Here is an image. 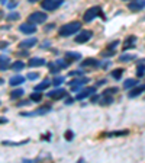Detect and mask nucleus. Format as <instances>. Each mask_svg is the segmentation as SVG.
I'll use <instances>...</instances> for the list:
<instances>
[{
  "label": "nucleus",
  "mask_w": 145,
  "mask_h": 163,
  "mask_svg": "<svg viewBox=\"0 0 145 163\" xmlns=\"http://www.w3.org/2000/svg\"><path fill=\"white\" fill-rule=\"evenodd\" d=\"M25 77L23 76H13L10 79V86H19V85H23Z\"/></svg>",
  "instance_id": "nucleus-19"
},
{
  "label": "nucleus",
  "mask_w": 145,
  "mask_h": 163,
  "mask_svg": "<svg viewBox=\"0 0 145 163\" xmlns=\"http://www.w3.org/2000/svg\"><path fill=\"white\" fill-rule=\"evenodd\" d=\"M99 99H100V96H99V95H94V93L92 95V102H93V104H94V102H97Z\"/></svg>",
  "instance_id": "nucleus-38"
},
{
  "label": "nucleus",
  "mask_w": 145,
  "mask_h": 163,
  "mask_svg": "<svg viewBox=\"0 0 145 163\" xmlns=\"http://www.w3.org/2000/svg\"><path fill=\"white\" fill-rule=\"evenodd\" d=\"M138 70H136V76L138 77H142L145 74V66L144 64H141V63H138Z\"/></svg>",
  "instance_id": "nucleus-29"
},
{
  "label": "nucleus",
  "mask_w": 145,
  "mask_h": 163,
  "mask_svg": "<svg viewBox=\"0 0 145 163\" xmlns=\"http://www.w3.org/2000/svg\"><path fill=\"white\" fill-rule=\"evenodd\" d=\"M72 101H74L72 98H68V99H65V105H71Z\"/></svg>",
  "instance_id": "nucleus-42"
},
{
  "label": "nucleus",
  "mask_w": 145,
  "mask_h": 163,
  "mask_svg": "<svg viewBox=\"0 0 145 163\" xmlns=\"http://www.w3.org/2000/svg\"><path fill=\"white\" fill-rule=\"evenodd\" d=\"M26 77H28L29 80H36V79L39 77V74H38V73H29Z\"/></svg>",
  "instance_id": "nucleus-36"
},
{
  "label": "nucleus",
  "mask_w": 145,
  "mask_h": 163,
  "mask_svg": "<svg viewBox=\"0 0 145 163\" xmlns=\"http://www.w3.org/2000/svg\"><path fill=\"white\" fill-rule=\"evenodd\" d=\"M6 122H7L6 118H0V124H6Z\"/></svg>",
  "instance_id": "nucleus-44"
},
{
  "label": "nucleus",
  "mask_w": 145,
  "mask_h": 163,
  "mask_svg": "<svg viewBox=\"0 0 145 163\" xmlns=\"http://www.w3.org/2000/svg\"><path fill=\"white\" fill-rule=\"evenodd\" d=\"M0 104H2V102H0Z\"/></svg>",
  "instance_id": "nucleus-50"
},
{
  "label": "nucleus",
  "mask_w": 145,
  "mask_h": 163,
  "mask_svg": "<svg viewBox=\"0 0 145 163\" xmlns=\"http://www.w3.org/2000/svg\"><path fill=\"white\" fill-rule=\"evenodd\" d=\"M97 66H99V61H97L96 58H86V60L81 61V66H80V67L86 68V67H97Z\"/></svg>",
  "instance_id": "nucleus-13"
},
{
  "label": "nucleus",
  "mask_w": 145,
  "mask_h": 163,
  "mask_svg": "<svg viewBox=\"0 0 145 163\" xmlns=\"http://www.w3.org/2000/svg\"><path fill=\"white\" fill-rule=\"evenodd\" d=\"M80 58H81V54L80 53H67L65 54V60H67L68 63H70V64H71L72 61H77V60H80Z\"/></svg>",
  "instance_id": "nucleus-18"
},
{
  "label": "nucleus",
  "mask_w": 145,
  "mask_h": 163,
  "mask_svg": "<svg viewBox=\"0 0 145 163\" xmlns=\"http://www.w3.org/2000/svg\"><path fill=\"white\" fill-rule=\"evenodd\" d=\"M49 111H51V105H45V106H41L38 109L32 111V112H25V114H20L23 117H36V115H47Z\"/></svg>",
  "instance_id": "nucleus-5"
},
{
  "label": "nucleus",
  "mask_w": 145,
  "mask_h": 163,
  "mask_svg": "<svg viewBox=\"0 0 145 163\" xmlns=\"http://www.w3.org/2000/svg\"><path fill=\"white\" fill-rule=\"evenodd\" d=\"M19 31L23 32V34H35L36 32V25L35 24H31V22H25L19 26Z\"/></svg>",
  "instance_id": "nucleus-7"
},
{
  "label": "nucleus",
  "mask_w": 145,
  "mask_h": 163,
  "mask_svg": "<svg viewBox=\"0 0 145 163\" xmlns=\"http://www.w3.org/2000/svg\"><path fill=\"white\" fill-rule=\"evenodd\" d=\"M63 3H64V0H42V2H41V7H42L44 10L52 12V10L58 9Z\"/></svg>",
  "instance_id": "nucleus-4"
},
{
  "label": "nucleus",
  "mask_w": 145,
  "mask_h": 163,
  "mask_svg": "<svg viewBox=\"0 0 145 163\" xmlns=\"http://www.w3.org/2000/svg\"><path fill=\"white\" fill-rule=\"evenodd\" d=\"M25 105H29L28 101H20L19 104H18V106H25Z\"/></svg>",
  "instance_id": "nucleus-39"
},
{
  "label": "nucleus",
  "mask_w": 145,
  "mask_h": 163,
  "mask_svg": "<svg viewBox=\"0 0 145 163\" xmlns=\"http://www.w3.org/2000/svg\"><path fill=\"white\" fill-rule=\"evenodd\" d=\"M99 104L100 105H110V104H113V98H112L110 95H103V98H100L99 99Z\"/></svg>",
  "instance_id": "nucleus-22"
},
{
  "label": "nucleus",
  "mask_w": 145,
  "mask_h": 163,
  "mask_svg": "<svg viewBox=\"0 0 145 163\" xmlns=\"http://www.w3.org/2000/svg\"><path fill=\"white\" fill-rule=\"evenodd\" d=\"M42 99V95H41V92L39 90H35L32 95H31V101H35V102H39Z\"/></svg>",
  "instance_id": "nucleus-27"
},
{
  "label": "nucleus",
  "mask_w": 145,
  "mask_h": 163,
  "mask_svg": "<svg viewBox=\"0 0 145 163\" xmlns=\"http://www.w3.org/2000/svg\"><path fill=\"white\" fill-rule=\"evenodd\" d=\"M72 137H74V133L70 131V130H67V131H65V140H67V141H71Z\"/></svg>",
  "instance_id": "nucleus-35"
},
{
  "label": "nucleus",
  "mask_w": 145,
  "mask_h": 163,
  "mask_svg": "<svg viewBox=\"0 0 145 163\" xmlns=\"http://www.w3.org/2000/svg\"><path fill=\"white\" fill-rule=\"evenodd\" d=\"M63 82H64V77H61V76H60V77H55V79H54V80L51 82V83H52L54 86H58V85H61Z\"/></svg>",
  "instance_id": "nucleus-34"
},
{
  "label": "nucleus",
  "mask_w": 145,
  "mask_h": 163,
  "mask_svg": "<svg viewBox=\"0 0 145 163\" xmlns=\"http://www.w3.org/2000/svg\"><path fill=\"white\" fill-rule=\"evenodd\" d=\"M93 93H96V89H94V87H87V89H81V92H80V93H77L76 99H77V101H83V99H86L87 96H92Z\"/></svg>",
  "instance_id": "nucleus-10"
},
{
  "label": "nucleus",
  "mask_w": 145,
  "mask_h": 163,
  "mask_svg": "<svg viewBox=\"0 0 145 163\" xmlns=\"http://www.w3.org/2000/svg\"><path fill=\"white\" fill-rule=\"evenodd\" d=\"M49 85H52V83H51V82L48 80V79H47V80H44L42 83H39V85H36V86H35V90H45V89H48L49 87Z\"/></svg>",
  "instance_id": "nucleus-23"
},
{
  "label": "nucleus",
  "mask_w": 145,
  "mask_h": 163,
  "mask_svg": "<svg viewBox=\"0 0 145 163\" xmlns=\"http://www.w3.org/2000/svg\"><path fill=\"white\" fill-rule=\"evenodd\" d=\"M38 44V39L36 38H28V39H23L20 42V48H32Z\"/></svg>",
  "instance_id": "nucleus-14"
},
{
  "label": "nucleus",
  "mask_w": 145,
  "mask_h": 163,
  "mask_svg": "<svg viewBox=\"0 0 145 163\" xmlns=\"http://www.w3.org/2000/svg\"><path fill=\"white\" fill-rule=\"evenodd\" d=\"M80 74H84V72L81 70V67H80V70H76V72L70 73V76H80Z\"/></svg>",
  "instance_id": "nucleus-37"
},
{
  "label": "nucleus",
  "mask_w": 145,
  "mask_h": 163,
  "mask_svg": "<svg viewBox=\"0 0 145 163\" xmlns=\"http://www.w3.org/2000/svg\"><path fill=\"white\" fill-rule=\"evenodd\" d=\"M123 2H128V0H123Z\"/></svg>",
  "instance_id": "nucleus-49"
},
{
  "label": "nucleus",
  "mask_w": 145,
  "mask_h": 163,
  "mask_svg": "<svg viewBox=\"0 0 145 163\" xmlns=\"http://www.w3.org/2000/svg\"><path fill=\"white\" fill-rule=\"evenodd\" d=\"M6 19L9 20H16V19H19V13H16V12H12V13H9L7 15V18H6Z\"/></svg>",
  "instance_id": "nucleus-32"
},
{
  "label": "nucleus",
  "mask_w": 145,
  "mask_h": 163,
  "mask_svg": "<svg viewBox=\"0 0 145 163\" xmlns=\"http://www.w3.org/2000/svg\"><path fill=\"white\" fill-rule=\"evenodd\" d=\"M0 85H3V79H0Z\"/></svg>",
  "instance_id": "nucleus-48"
},
{
  "label": "nucleus",
  "mask_w": 145,
  "mask_h": 163,
  "mask_svg": "<svg viewBox=\"0 0 145 163\" xmlns=\"http://www.w3.org/2000/svg\"><path fill=\"white\" fill-rule=\"evenodd\" d=\"M105 83H106V80H103V79H102V80L99 82V83H97V85H99V86H102V85H105Z\"/></svg>",
  "instance_id": "nucleus-45"
},
{
  "label": "nucleus",
  "mask_w": 145,
  "mask_h": 163,
  "mask_svg": "<svg viewBox=\"0 0 145 163\" xmlns=\"http://www.w3.org/2000/svg\"><path fill=\"white\" fill-rule=\"evenodd\" d=\"M118 92H119V89H118V87H109V89H106V90H105V93H103V95H110V96H113L115 93H118Z\"/></svg>",
  "instance_id": "nucleus-30"
},
{
  "label": "nucleus",
  "mask_w": 145,
  "mask_h": 163,
  "mask_svg": "<svg viewBox=\"0 0 145 163\" xmlns=\"http://www.w3.org/2000/svg\"><path fill=\"white\" fill-rule=\"evenodd\" d=\"M145 7V0H134L128 5V9L132 10V12H138V10L144 9Z\"/></svg>",
  "instance_id": "nucleus-11"
},
{
  "label": "nucleus",
  "mask_w": 145,
  "mask_h": 163,
  "mask_svg": "<svg viewBox=\"0 0 145 163\" xmlns=\"http://www.w3.org/2000/svg\"><path fill=\"white\" fill-rule=\"evenodd\" d=\"M29 140H25V141H19V143H14V141H3V144L5 146H20V144H25L28 143Z\"/></svg>",
  "instance_id": "nucleus-31"
},
{
  "label": "nucleus",
  "mask_w": 145,
  "mask_h": 163,
  "mask_svg": "<svg viewBox=\"0 0 145 163\" xmlns=\"http://www.w3.org/2000/svg\"><path fill=\"white\" fill-rule=\"evenodd\" d=\"M80 29H81V22L72 20L70 24L63 25V26L60 28V31H58V34H60V37H70V35L77 34Z\"/></svg>",
  "instance_id": "nucleus-1"
},
{
  "label": "nucleus",
  "mask_w": 145,
  "mask_h": 163,
  "mask_svg": "<svg viewBox=\"0 0 145 163\" xmlns=\"http://www.w3.org/2000/svg\"><path fill=\"white\" fill-rule=\"evenodd\" d=\"M65 93L67 92L60 87V89H54L51 92H47V98H49V99H61V98L65 96Z\"/></svg>",
  "instance_id": "nucleus-9"
},
{
  "label": "nucleus",
  "mask_w": 145,
  "mask_h": 163,
  "mask_svg": "<svg viewBox=\"0 0 145 163\" xmlns=\"http://www.w3.org/2000/svg\"><path fill=\"white\" fill-rule=\"evenodd\" d=\"M142 92H145V83H142V85H139V86L132 87L130 92L128 93V96H129V98H136V96H139Z\"/></svg>",
  "instance_id": "nucleus-12"
},
{
  "label": "nucleus",
  "mask_w": 145,
  "mask_h": 163,
  "mask_svg": "<svg viewBox=\"0 0 145 163\" xmlns=\"http://www.w3.org/2000/svg\"><path fill=\"white\" fill-rule=\"evenodd\" d=\"M29 3H35V2H39V0H28Z\"/></svg>",
  "instance_id": "nucleus-47"
},
{
  "label": "nucleus",
  "mask_w": 145,
  "mask_h": 163,
  "mask_svg": "<svg viewBox=\"0 0 145 163\" xmlns=\"http://www.w3.org/2000/svg\"><path fill=\"white\" fill-rule=\"evenodd\" d=\"M99 16H100L102 19H106V16L103 15L100 6H93V7H90V9H87L86 12H84L83 20H84V22H87V24H90V22H93L96 18H99Z\"/></svg>",
  "instance_id": "nucleus-2"
},
{
  "label": "nucleus",
  "mask_w": 145,
  "mask_h": 163,
  "mask_svg": "<svg viewBox=\"0 0 145 163\" xmlns=\"http://www.w3.org/2000/svg\"><path fill=\"white\" fill-rule=\"evenodd\" d=\"M93 37V32L92 31H81L80 34L76 37V42L77 44H84V42H87L89 39Z\"/></svg>",
  "instance_id": "nucleus-8"
},
{
  "label": "nucleus",
  "mask_w": 145,
  "mask_h": 163,
  "mask_svg": "<svg viewBox=\"0 0 145 163\" xmlns=\"http://www.w3.org/2000/svg\"><path fill=\"white\" fill-rule=\"evenodd\" d=\"M119 44H121V41H119V39H116V41H113V42H110V44H109V47H107V50H112V51H115V50H116V47H118Z\"/></svg>",
  "instance_id": "nucleus-33"
},
{
  "label": "nucleus",
  "mask_w": 145,
  "mask_h": 163,
  "mask_svg": "<svg viewBox=\"0 0 145 163\" xmlns=\"http://www.w3.org/2000/svg\"><path fill=\"white\" fill-rule=\"evenodd\" d=\"M89 82H90V79H87V77H80V79H76V80L70 82V86H71V89L74 92H78L86 83H89Z\"/></svg>",
  "instance_id": "nucleus-6"
},
{
  "label": "nucleus",
  "mask_w": 145,
  "mask_h": 163,
  "mask_svg": "<svg viewBox=\"0 0 145 163\" xmlns=\"http://www.w3.org/2000/svg\"><path fill=\"white\" fill-rule=\"evenodd\" d=\"M10 68H12V70H14V72H20V70H23V68H25V63L20 61V60H18V61L12 63Z\"/></svg>",
  "instance_id": "nucleus-21"
},
{
  "label": "nucleus",
  "mask_w": 145,
  "mask_h": 163,
  "mask_svg": "<svg viewBox=\"0 0 145 163\" xmlns=\"http://www.w3.org/2000/svg\"><path fill=\"white\" fill-rule=\"evenodd\" d=\"M29 67H39V66H44L45 64V60L41 57H32L29 60Z\"/></svg>",
  "instance_id": "nucleus-15"
},
{
  "label": "nucleus",
  "mask_w": 145,
  "mask_h": 163,
  "mask_svg": "<svg viewBox=\"0 0 145 163\" xmlns=\"http://www.w3.org/2000/svg\"><path fill=\"white\" fill-rule=\"evenodd\" d=\"M122 74H123V68H116V70L112 72V77L116 79V80H119V79L122 77Z\"/></svg>",
  "instance_id": "nucleus-26"
},
{
  "label": "nucleus",
  "mask_w": 145,
  "mask_h": 163,
  "mask_svg": "<svg viewBox=\"0 0 145 163\" xmlns=\"http://www.w3.org/2000/svg\"><path fill=\"white\" fill-rule=\"evenodd\" d=\"M139 63H141V64H144V66H145V58H142V60H139Z\"/></svg>",
  "instance_id": "nucleus-46"
},
{
  "label": "nucleus",
  "mask_w": 145,
  "mask_h": 163,
  "mask_svg": "<svg viewBox=\"0 0 145 163\" xmlns=\"http://www.w3.org/2000/svg\"><path fill=\"white\" fill-rule=\"evenodd\" d=\"M134 58H135V55H132V54H122L119 57V61H132Z\"/></svg>",
  "instance_id": "nucleus-28"
},
{
  "label": "nucleus",
  "mask_w": 145,
  "mask_h": 163,
  "mask_svg": "<svg viewBox=\"0 0 145 163\" xmlns=\"http://www.w3.org/2000/svg\"><path fill=\"white\" fill-rule=\"evenodd\" d=\"M49 45H51V42H49V41H45V42H42V48H48Z\"/></svg>",
  "instance_id": "nucleus-41"
},
{
  "label": "nucleus",
  "mask_w": 145,
  "mask_h": 163,
  "mask_svg": "<svg viewBox=\"0 0 145 163\" xmlns=\"http://www.w3.org/2000/svg\"><path fill=\"white\" fill-rule=\"evenodd\" d=\"M47 19H48V16H47V13H44V12H34V13H31L28 16V22L35 24V25L45 24Z\"/></svg>",
  "instance_id": "nucleus-3"
},
{
  "label": "nucleus",
  "mask_w": 145,
  "mask_h": 163,
  "mask_svg": "<svg viewBox=\"0 0 145 163\" xmlns=\"http://www.w3.org/2000/svg\"><path fill=\"white\" fill-rule=\"evenodd\" d=\"M16 5H18V2H16V0H14V2H10V3H9V7H10V9H13Z\"/></svg>",
  "instance_id": "nucleus-40"
},
{
  "label": "nucleus",
  "mask_w": 145,
  "mask_h": 163,
  "mask_svg": "<svg viewBox=\"0 0 145 163\" xmlns=\"http://www.w3.org/2000/svg\"><path fill=\"white\" fill-rule=\"evenodd\" d=\"M135 42H136V37L135 35H130L129 38H126L125 41V45H123V50H129V48H134L135 47Z\"/></svg>",
  "instance_id": "nucleus-17"
},
{
  "label": "nucleus",
  "mask_w": 145,
  "mask_h": 163,
  "mask_svg": "<svg viewBox=\"0 0 145 163\" xmlns=\"http://www.w3.org/2000/svg\"><path fill=\"white\" fill-rule=\"evenodd\" d=\"M9 64H10V58L6 57V55H0V70L5 72L9 68Z\"/></svg>",
  "instance_id": "nucleus-16"
},
{
  "label": "nucleus",
  "mask_w": 145,
  "mask_h": 163,
  "mask_svg": "<svg viewBox=\"0 0 145 163\" xmlns=\"http://www.w3.org/2000/svg\"><path fill=\"white\" fill-rule=\"evenodd\" d=\"M23 89H14V90H12V93H10V99H19V98H22L23 96Z\"/></svg>",
  "instance_id": "nucleus-24"
},
{
  "label": "nucleus",
  "mask_w": 145,
  "mask_h": 163,
  "mask_svg": "<svg viewBox=\"0 0 145 163\" xmlns=\"http://www.w3.org/2000/svg\"><path fill=\"white\" fill-rule=\"evenodd\" d=\"M7 47V42H0V48L3 50V48H6Z\"/></svg>",
  "instance_id": "nucleus-43"
},
{
  "label": "nucleus",
  "mask_w": 145,
  "mask_h": 163,
  "mask_svg": "<svg viewBox=\"0 0 145 163\" xmlns=\"http://www.w3.org/2000/svg\"><path fill=\"white\" fill-rule=\"evenodd\" d=\"M128 130H122V131H110V133H107V134H105L106 137H123V135H128Z\"/></svg>",
  "instance_id": "nucleus-20"
},
{
  "label": "nucleus",
  "mask_w": 145,
  "mask_h": 163,
  "mask_svg": "<svg viewBox=\"0 0 145 163\" xmlns=\"http://www.w3.org/2000/svg\"><path fill=\"white\" fill-rule=\"evenodd\" d=\"M136 85H138V80H135V79H128V80H125V83H123V87H125V89H132V87H135Z\"/></svg>",
  "instance_id": "nucleus-25"
}]
</instances>
